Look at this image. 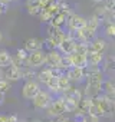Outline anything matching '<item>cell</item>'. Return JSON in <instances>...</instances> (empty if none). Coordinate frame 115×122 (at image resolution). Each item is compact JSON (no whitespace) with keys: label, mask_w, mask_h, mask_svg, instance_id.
Listing matches in <instances>:
<instances>
[{"label":"cell","mask_w":115,"mask_h":122,"mask_svg":"<svg viewBox=\"0 0 115 122\" xmlns=\"http://www.w3.org/2000/svg\"><path fill=\"white\" fill-rule=\"evenodd\" d=\"M104 73L99 68H89L88 66V73H86V88H85V96L89 99L96 98L101 95L102 91V83H104Z\"/></svg>","instance_id":"cell-1"},{"label":"cell","mask_w":115,"mask_h":122,"mask_svg":"<svg viewBox=\"0 0 115 122\" xmlns=\"http://www.w3.org/2000/svg\"><path fill=\"white\" fill-rule=\"evenodd\" d=\"M99 25L101 23L92 16V19L89 22H86V25L81 30L76 32V39L75 40L76 42H84V43H91L95 39V36H96V30H98Z\"/></svg>","instance_id":"cell-2"},{"label":"cell","mask_w":115,"mask_h":122,"mask_svg":"<svg viewBox=\"0 0 115 122\" xmlns=\"http://www.w3.org/2000/svg\"><path fill=\"white\" fill-rule=\"evenodd\" d=\"M92 105L96 109V116H108L111 118L114 115V102H109L104 98V95H98L96 98L92 99Z\"/></svg>","instance_id":"cell-3"},{"label":"cell","mask_w":115,"mask_h":122,"mask_svg":"<svg viewBox=\"0 0 115 122\" xmlns=\"http://www.w3.org/2000/svg\"><path fill=\"white\" fill-rule=\"evenodd\" d=\"M45 63V52L43 50H36L30 52L27 55V59L25 60V66L23 68H37Z\"/></svg>","instance_id":"cell-4"},{"label":"cell","mask_w":115,"mask_h":122,"mask_svg":"<svg viewBox=\"0 0 115 122\" xmlns=\"http://www.w3.org/2000/svg\"><path fill=\"white\" fill-rule=\"evenodd\" d=\"M63 39H65V33H63V30L61 27H55L52 25L47 26V40L53 45L55 49L61 45V42Z\"/></svg>","instance_id":"cell-5"},{"label":"cell","mask_w":115,"mask_h":122,"mask_svg":"<svg viewBox=\"0 0 115 122\" xmlns=\"http://www.w3.org/2000/svg\"><path fill=\"white\" fill-rule=\"evenodd\" d=\"M47 109V115L52 118H58V116H62L65 113V105H63V98H59L56 101H52L49 103Z\"/></svg>","instance_id":"cell-6"},{"label":"cell","mask_w":115,"mask_h":122,"mask_svg":"<svg viewBox=\"0 0 115 122\" xmlns=\"http://www.w3.org/2000/svg\"><path fill=\"white\" fill-rule=\"evenodd\" d=\"M66 20H68V27H69V30L73 32V33H76L78 30H81V29L86 25V22H88L85 17H82V16H79V15H75V13L69 15V16L66 17Z\"/></svg>","instance_id":"cell-7"},{"label":"cell","mask_w":115,"mask_h":122,"mask_svg":"<svg viewBox=\"0 0 115 122\" xmlns=\"http://www.w3.org/2000/svg\"><path fill=\"white\" fill-rule=\"evenodd\" d=\"M32 101H33L35 108H37V109H46V108L49 106V103L52 102L50 95H49L46 91H39V92L33 96Z\"/></svg>","instance_id":"cell-8"},{"label":"cell","mask_w":115,"mask_h":122,"mask_svg":"<svg viewBox=\"0 0 115 122\" xmlns=\"http://www.w3.org/2000/svg\"><path fill=\"white\" fill-rule=\"evenodd\" d=\"M39 91H40L39 89V83L36 81H26V83L23 85V89H22V95L26 99H33V96Z\"/></svg>","instance_id":"cell-9"},{"label":"cell","mask_w":115,"mask_h":122,"mask_svg":"<svg viewBox=\"0 0 115 122\" xmlns=\"http://www.w3.org/2000/svg\"><path fill=\"white\" fill-rule=\"evenodd\" d=\"M62 59V55L59 53V50H49L47 53H45V63L49 66V69H55L58 65H59Z\"/></svg>","instance_id":"cell-10"},{"label":"cell","mask_w":115,"mask_h":122,"mask_svg":"<svg viewBox=\"0 0 115 122\" xmlns=\"http://www.w3.org/2000/svg\"><path fill=\"white\" fill-rule=\"evenodd\" d=\"M75 43H76V40L72 39V37H68L66 33H65V39L61 42L59 46H58V49H59V53H61V55L63 53V55L69 56V55L73 53V50H75Z\"/></svg>","instance_id":"cell-11"},{"label":"cell","mask_w":115,"mask_h":122,"mask_svg":"<svg viewBox=\"0 0 115 122\" xmlns=\"http://www.w3.org/2000/svg\"><path fill=\"white\" fill-rule=\"evenodd\" d=\"M86 73H88V68L85 69H81V68H71L68 69V72L65 73L66 78L69 81H73V82H79L82 81L84 78H86Z\"/></svg>","instance_id":"cell-12"},{"label":"cell","mask_w":115,"mask_h":122,"mask_svg":"<svg viewBox=\"0 0 115 122\" xmlns=\"http://www.w3.org/2000/svg\"><path fill=\"white\" fill-rule=\"evenodd\" d=\"M42 47H43V42L40 39H37V37H29V39L25 40V47L23 49L27 53H30V52L42 50Z\"/></svg>","instance_id":"cell-13"},{"label":"cell","mask_w":115,"mask_h":122,"mask_svg":"<svg viewBox=\"0 0 115 122\" xmlns=\"http://www.w3.org/2000/svg\"><path fill=\"white\" fill-rule=\"evenodd\" d=\"M68 57H69V60H71L72 68H81V69L88 68L86 56H82V55H78V53H71Z\"/></svg>","instance_id":"cell-14"},{"label":"cell","mask_w":115,"mask_h":122,"mask_svg":"<svg viewBox=\"0 0 115 122\" xmlns=\"http://www.w3.org/2000/svg\"><path fill=\"white\" fill-rule=\"evenodd\" d=\"M102 60H104V53H101V52H91V50H88V55H86V62H88V66L91 65L92 68H98V65H101Z\"/></svg>","instance_id":"cell-15"},{"label":"cell","mask_w":115,"mask_h":122,"mask_svg":"<svg viewBox=\"0 0 115 122\" xmlns=\"http://www.w3.org/2000/svg\"><path fill=\"white\" fill-rule=\"evenodd\" d=\"M105 49H106V42L104 39H101V37H95L88 45V50H91V52H101V53H104Z\"/></svg>","instance_id":"cell-16"},{"label":"cell","mask_w":115,"mask_h":122,"mask_svg":"<svg viewBox=\"0 0 115 122\" xmlns=\"http://www.w3.org/2000/svg\"><path fill=\"white\" fill-rule=\"evenodd\" d=\"M22 69V68H20ZM20 69L19 68H15V66H9V68H6V71H5V73H3V76L6 78L5 81H19L20 79Z\"/></svg>","instance_id":"cell-17"},{"label":"cell","mask_w":115,"mask_h":122,"mask_svg":"<svg viewBox=\"0 0 115 122\" xmlns=\"http://www.w3.org/2000/svg\"><path fill=\"white\" fill-rule=\"evenodd\" d=\"M63 93H65V98H68V99H71V101H73V102H76V103H79V101L84 98L82 93H81L78 89L72 88V86H69Z\"/></svg>","instance_id":"cell-18"},{"label":"cell","mask_w":115,"mask_h":122,"mask_svg":"<svg viewBox=\"0 0 115 122\" xmlns=\"http://www.w3.org/2000/svg\"><path fill=\"white\" fill-rule=\"evenodd\" d=\"M26 7H27V12L33 16H39V13L42 12V7L39 5V0H27L26 2Z\"/></svg>","instance_id":"cell-19"},{"label":"cell","mask_w":115,"mask_h":122,"mask_svg":"<svg viewBox=\"0 0 115 122\" xmlns=\"http://www.w3.org/2000/svg\"><path fill=\"white\" fill-rule=\"evenodd\" d=\"M12 65V55L7 50H0V69H6Z\"/></svg>","instance_id":"cell-20"},{"label":"cell","mask_w":115,"mask_h":122,"mask_svg":"<svg viewBox=\"0 0 115 122\" xmlns=\"http://www.w3.org/2000/svg\"><path fill=\"white\" fill-rule=\"evenodd\" d=\"M65 22H66V16L59 12L58 15H55V16L50 19V23H49V25H52V26H55V27H61Z\"/></svg>","instance_id":"cell-21"},{"label":"cell","mask_w":115,"mask_h":122,"mask_svg":"<svg viewBox=\"0 0 115 122\" xmlns=\"http://www.w3.org/2000/svg\"><path fill=\"white\" fill-rule=\"evenodd\" d=\"M69 86H71V81L66 78L65 73H62V75L58 76V88H59V91H63L65 92Z\"/></svg>","instance_id":"cell-22"},{"label":"cell","mask_w":115,"mask_h":122,"mask_svg":"<svg viewBox=\"0 0 115 122\" xmlns=\"http://www.w3.org/2000/svg\"><path fill=\"white\" fill-rule=\"evenodd\" d=\"M102 73H108L111 78L114 76V56H108V59L105 60Z\"/></svg>","instance_id":"cell-23"},{"label":"cell","mask_w":115,"mask_h":122,"mask_svg":"<svg viewBox=\"0 0 115 122\" xmlns=\"http://www.w3.org/2000/svg\"><path fill=\"white\" fill-rule=\"evenodd\" d=\"M53 76V73H52V69H49V68H46V69H43L42 72H39L37 73V79L42 82V83H47L49 82V79Z\"/></svg>","instance_id":"cell-24"},{"label":"cell","mask_w":115,"mask_h":122,"mask_svg":"<svg viewBox=\"0 0 115 122\" xmlns=\"http://www.w3.org/2000/svg\"><path fill=\"white\" fill-rule=\"evenodd\" d=\"M102 89H104L105 95H115V85H114V79L104 81V83H102Z\"/></svg>","instance_id":"cell-25"},{"label":"cell","mask_w":115,"mask_h":122,"mask_svg":"<svg viewBox=\"0 0 115 122\" xmlns=\"http://www.w3.org/2000/svg\"><path fill=\"white\" fill-rule=\"evenodd\" d=\"M73 53H78V55L86 56V55H88V43L76 42V43H75V50H73Z\"/></svg>","instance_id":"cell-26"},{"label":"cell","mask_w":115,"mask_h":122,"mask_svg":"<svg viewBox=\"0 0 115 122\" xmlns=\"http://www.w3.org/2000/svg\"><path fill=\"white\" fill-rule=\"evenodd\" d=\"M35 72L30 68H22L20 69V79H26V81H33L35 78Z\"/></svg>","instance_id":"cell-27"},{"label":"cell","mask_w":115,"mask_h":122,"mask_svg":"<svg viewBox=\"0 0 115 122\" xmlns=\"http://www.w3.org/2000/svg\"><path fill=\"white\" fill-rule=\"evenodd\" d=\"M63 105H65V112H75L78 108V103L68 98H63Z\"/></svg>","instance_id":"cell-28"},{"label":"cell","mask_w":115,"mask_h":122,"mask_svg":"<svg viewBox=\"0 0 115 122\" xmlns=\"http://www.w3.org/2000/svg\"><path fill=\"white\" fill-rule=\"evenodd\" d=\"M46 86L50 89V92H59V88H58V76H52L49 79V82L46 83Z\"/></svg>","instance_id":"cell-29"},{"label":"cell","mask_w":115,"mask_h":122,"mask_svg":"<svg viewBox=\"0 0 115 122\" xmlns=\"http://www.w3.org/2000/svg\"><path fill=\"white\" fill-rule=\"evenodd\" d=\"M105 35L109 36V37L115 36V25H114V22L112 23H105Z\"/></svg>","instance_id":"cell-30"},{"label":"cell","mask_w":115,"mask_h":122,"mask_svg":"<svg viewBox=\"0 0 115 122\" xmlns=\"http://www.w3.org/2000/svg\"><path fill=\"white\" fill-rule=\"evenodd\" d=\"M10 83L7 82V81H5V79H2L0 81V93L2 95H5V93H7L9 91H10Z\"/></svg>","instance_id":"cell-31"},{"label":"cell","mask_w":115,"mask_h":122,"mask_svg":"<svg viewBox=\"0 0 115 122\" xmlns=\"http://www.w3.org/2000/svg\"><path fill=\"white\" fill-rule=\"evenodd\" d=\"M27 55H29V53H27L25 49H17V55H16V57L20 59L22 62H23V65H25V60L27 59Z\"/></svg>","instance_id":"cell-32"},{"label":"cell","mask_w":115,"mask_h":122,"mask_svg":"<svg viewBox=\"0 0 115 122\" xmlns=\"http://www.w3.org/2000/svg\"><path fill=\"white\" fill-rule=\"evenodd\" d=\"M81 122H99V118L95 116V115H84L82 116V121Z\"/></svg>","instance_id":"cell-33"},{"label":"cell","mask_w":115,"mask_h":122,"mask_svg":"<svg viewBox=\"0 0 115 122\" xmlns=\"http://www.w3.org/2000/svg\"><path fill=\"white\" fill-rule=\"evenodd\" d=\"M55 122H72V121H71V118H68V116L62 115V116H58Z\"/></svg>","instance_id":"cell-34"},{"label":"cell","mask_w":115,"mask_h":122,"mask_svg":"<svg viewBox=\"0 0 115 122\" xmlns=\"http://www.w3.org/2000/svg\"><path fill=\"white\" fill-rule=\"evenodd\" d=\"M39 5H40L42 9H45V7H47L50 5V0H39Z\"/></svg>","instance_id":"cell-35"},{"label":"cell","mask_w":115,"mask_h":122,"mask_svg":"<svg viewBox=\"0 0 115 122\" xmlns=\"http://www.w3.org/2000/svg\"><path fill=\"white\" fill-rule=\"evenodd\" d=\"M7 119H9V122H19V118H17V115H9L7 116Z\"/></svg>","instance_id":"cell-36"},{"label":"cell","mask_w":115,"mask_h":122,"mask_svg":"<svg viewBox=\"0 0 115 122\" xmlns=\"http://www.w3.org/2000/svg\"><path fill=\"white\" fill-rule=\"evenodd\" d=\"M6 7H7V5H3V3H0V15H2V13H5V12L7 10Z\"/></svg>","instance_id":"cell-37"},{"label":"cell","mask_w":115,"mask_h":122,"mask_svg":"<svg viewBox=\"0 0 115 122\" xmlns=\"http://www.w3.org/2000/svg\"><path fill=\"white\" fill-rule=\"evenodd\" d=\"M0 122H9L7 116H6V115H0Z\"/></svg>","instance_id":"cell-38"},{"label":"cell","mask_w":115,"mask_h":122,"mask_svg":"<svg viewBox=\"0 0 115 122\" xmlns=\"http://www.w3.org/2000/svg\"><path fill=\"white\" fill-rule=\"evenodd\" d=\"M12 2V0H0V3H3V5H9Z\"/></svg>","instance_id":"cell-39"},{"label":"cell","mask_w":115,"mask_h":122,"mask_svg":"<svg viewBox=\"0 0 115 122\" xmlns=\"http://www.w3.org/2000/svg\"><path fill=\"white\" fill-rule=\"evenodd\" d=\"M62 0H50V3H61Z\"/></svg>","instance_id":"cell-40"},{"label":"cell","mask_w":115,"mask_h":122,"mask_svg":"<svg viewBox=\"0 0 115 122\" xmlns=\"http://www.w3.org/2000/svg\"><path fill=\"white\" fill-rule=\"evenodd\" d=\"M3 99H5V95H2V93H0V103L3 102Z\"/></svg>","instance_id":"cell-41"},{"label":"cell","mask_w":115,"mask_h":122,"mask_svg":"<svg viewBox=\"0 0 115 122\" xmlns=\"http://www.w3.org/2000/svg\"><path fill=\"white\" fill-rule=\"evenodd\" d=\"M2 40H3V33H2V30H0V43H2Z\"/></svg>","instance_id":"cell-42"},{"label":"cell","mask_w":115,"mask_h":122,"mask_svg":"<svg viewBox=\"0 0 115 122\" xmlns=\"http://www.w3.org/2000/svg\"><path fill=\"white\" fill-rule=\"evenodd\" d=\"M92 2H95V3H102L104 0H92Z\"/></svg>","instance_id":"cell-43"},{"label":"cell","mask_w":115,"mask_h":122,"mask_svg":"<svg viewBox=\"0 0 115 122\" xmlns=\"http://www.w3.org/2000/svg\"><path fill=\"white\" fill-rule=\"evenodd\" d=\"M3 79V72H2V69H0V81Z\"/></svg>","instance_id":"cell-44"},{"label":"cell","mask_w":115,"mask_h":122,"mask_svg":"<svg viewBox=\"0 0 115 122\" xmlns=\"http://www.w3.org/2000/svg\"><path fill=\"white\" fill-rule=\"evenodd\" d=\"M33 122H42V121H33Z\"/></svg>","instance_id":"cell-45"},{"label":"cell","mask_w":115,"mask_h":122,"mask_svg":"<svg viewBox=\"0 0 115 122\" xmlns=\"http://www.w3.org/2000/svg\"><path fill=\"white\" fill-rule=\"evenodd\" d=\"M46 122H55V121H46Z\"/></svg>","instance_id":"cell-46"}]
</instances>
